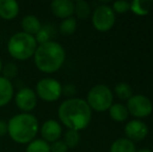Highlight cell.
Instances as JSON below:
<instances>
[{"mask_svg": "<svg viewBox=\"0 0 153 152\" xmlns=\"http://www.w3.org/2000/svg\"><path fill=\"white\" fill-rule=\"evenodd\" d=\"M16 104L24 113L31 112L36 105V93L29 87H23L16 95Z\"/></svg>", "mask_w": 153, "mask_h": 152, "instance_id": "cell-10", "label": "cell"}, {"mask_svg": "<svg viewBox=\"0 0 153 152\" xmlns=\"http://www.w3.org/2000/svg\"><path fill=\"white\" fill-rule=\"evenodd\" d=\"M77 27V22L73 17L70 18L64 19V21L59 25V30H61L62 35L64 36H71L72 33H75Z\"/></svg>", "mask_w": 153, "mask_h": 152, "instance_id": "cell-21", "label": "cell"}, {"mask_svg": "<svg viewBox=\"0 0 153 152\" xmlns=\"http://www.w3.org/2000/svg\"><path fill=\"white\" fill-rule=\"evenodd\" d=\"M19 14V4L15 0H0V17L4 20H13Z\"/></svg>", "mask_w": 153, "mask_h": 152, "instance_id": "cell-13", "label": "cell"}, {"mask_svg": "<svg viewBox=\"0 0 153 152\" xmlns=\"http://www.w3.org/2000/svg\"><path fill=\"white\" fill-rule=\"evenodd\" d=\"M68 147L64 143V141H56L53 142L50 146V152H67Z\"/></svg>", "mask_w": 153, "mask_h": 152, "instance_id": "cell-27", "label": "cell"}, {"mask_svg": "<svg viewBox=\"0 0 153 152\" xmlns=\"http://www.w3.org/2000/svg\"><path fill=\"white\" fill-rule=\"evenodd\" d=\"M26 152H50V145L44 140H34L28 144Z\"/></svg>", "mask_w": 153, "mask_h": 152, "instance_id": "cell-23", "label": "cell"}, {"mask_svg": "<svg viewBox=\"0 0 153 152\" xmlns=\"http://www.w3.org/2000/svg\"><path fill=\"white\" fill-rule=\"evenodd\" d=\"M41 134L45 142H56L62 136V126L55 120H48L43 124Z\"/></svg>", "mask_w": 153, "mask_h": 152, "instance_id": "cell-11", "label": "cell"}, {"mask_svg": "<svg viewBox=\"0 0 153 152\" xmlns=\"http://www.w3.org/2000/svg\"><path fill=\"white\" fill-rule=\"evenodd\" d=\"M2 71V63H1V59H0V72Z\"/></svg>", "mask_w": 153, "mask_h": 152, "instance_id": "cell-31", "label": "cell"}, {"mask_svg": "<svg viewBox=\"0 0 153 152\" xmlns=\"http://www.w3.org/2000/svg\"><path fill=\"white\" fill-rule=\"evenodd\" d=\"M59 117L69 129L79 131L88 127L92 119V110L87 101L80 98H70L61 104Z\"/></svg>", "mask_w": 153, "mask_h": 152, "instance_id": "cell-1", "label": "cell"}, {"mask_svg": "<svg viewBox=\"0 0 153 152\" xmlns=\"http://www.w3.org/2000/svg\"><path fill=\"white\" fill-rule=\"evenodd\" d=\"M74 13L79 19H87L91 14L90 4L85 0H77L74 3Z\"/></svg>", "mask_w": 153, "mask_h": 152, "instance_id": "cell-19", "label": "cell"}, {"mask_svg": "<svg viewBox=\"0 0 153 152\" xmlns=\"http://www.w3.org/2000/svg\"><path fill=\"white\" fill-rule=\"evenodd\" d=\"M115 94L121 100H128L132 96V89L127 82H119L115 87Z\"/></svg>", "mask_w": 153, "mask_h": 152, "instance_id": "cell-20", "label": "cell"}, {"mask_svg": "<svg viewBox=\"0 0 153 152\" xmlns=\"http://www.w3.org/2000/svg\"><path fill=\"white\" fill-rule=\"evenodd\" d=\"M114 95L111 90L104 85L93 87L88 93L87 103L91 110L97 112H105L113 105Z\"/></svg>", "mask_w": 153, "mask_h": 152, "instance_id": "cell-5", "label": "cell"}, {"mask_svg": "<svg viewBox=\"0 0 153 152\" xmlns=\"http://www.w3.org/2000/svg\"><path fill=\"white\" fill-rule=\"evenodd\" d=\"M51 10L57 18H70L74 14V2L71 0H54L51 2Z\"/></svg>", "mask_w": 153, "mask_h": 152, "instance_id": "cell-12", "label": "cell"}, {"mask_svg": "<svg viewBox=\"0 0 153 152\" xmlns=\"http://www.w3.org/2000/svg\"><path fill=\"white\" fill-rule=\"evenodd\" d=\"M113 10L117 12L119 14L126 13L130 10V2L125 1V0H119V1H115L113 4Z\"/></svg>", "mask_w": 153, "mask_h": 152, "instance_id": "cell-26", "label": "cell"}, {"mask_svg": "<svg viewBox=\"0 0 153 152\" xmlns=\"http://www.w3.org/2000/svg\"><path fill=\"white\" fill-rule=\"evenodd\" d=\"M124 131L128 140L132 141V142L133 141L139 142V141L144 140L147 136L149 129H148V126L146 125L145 122L141 121L139 119H134L129 121L125 125Z\"/></svg>", "mask_w": 153, "mask_h": 152, "instance_id": "cell-9", "label": "cell"}, {"mask_svg": "<svg viewBox=\"0 0 153 152\" xmlns=\"http://www.w3.org/2000/svg\"><path fill=\"white\" fill-rule=\"evenodd\" d=\"M153 5L151 0H134L130 3V10L139 16H145L149 14Z\"/></svg>", "mask_w": 153, "mask_h": 152, "instance_id": "cell-18", "label": "cell"}, {"mask_svg": "<svg viewBox=\"0 0 153 152\" xmlns=\"http://www.w3.org/2000/svg\"><path fill=\"white\" fill-rule=\"evenodd\" d=\"M135 152H153V151L149 148H141V149H139V150H137Z\"/></svg>", "mask_w": 153, "mask_h": 152, "instance_id": "cell-30", "label": "cell"}, {"mask_svg": "<svg viewBox=\"0 0 153 152\" xmlns=\"http://www.w3.org/2000/svg\"><path fill=\"white\" fill-rule=\"evenodd\" d=\"M2 72H3V77L10 80V78H14L18 73V68H17L16 64L14 63H8L4 68H2Z\"/></svg>", "mask_w": 153, "mask_h": 152, "instance_id": "cell-25", "label": "cell"}, {"mask_svg": "<svg viewBox=\"0 0 153 152\" xmlns=\"http://www.w3.org/2000/svg\"><path fill=\"white\" fill-rule=\"evenodd\" d=\"M39 130V123L33 115L23 113L16 115L7 123L10 136L19 144H26L33 141Z\"/></svg>", "mask_w": 153, "mask_h": 152, "instance_id": "cell-3", "label": "cell"}, {"mask_svg": "<svg viewBox=\"0 0 153 152\" xmlns=\"http://www.w3.org/2000/svg\"><path fill=\"white\" fill-rule=\"evenodd\" d=\"M135 145L132 141L128 140V139L121 138L116 140L115 142L111 144L109 152H135Z\"/></svg>", "mask_w": 153, "mask_h": 152, "instance_id": "cell-16", "label": "cell"}, {"mask_svg": "<svg viewBox=\"0 0 153 152\" xmlns=\"http://www.w3.org/2000/svg\"><path fill=\"white\" fill-rule=\"evenodd\" d=\"M36 93L45 101H56L62 95V85L54 78H43L36 85Z\"/></svg>", "mask_w": 153, "mask_h": 152, "instance_id": "cell-8", "label": "cell"}, {"mask_svg": "<svg viewBox=\"0 0 153 152\" xmlns=\"http://www.w3.org/2000/svg\"><path fill=\"white\" fill-rule=\"evenodd\" d=\"M109 116L114 121L123 122L128 118L129 113L126 105L122 103H115L109 108Z\"/></svg>", "mask_w": 153, "mask_h": 152, "instance_id": "cell-17", "label": "cell"}, {"mask_svg": "<svg viewBox=\"0 0 153 152\" xmlns=\"http://www.w3.org/2000/svg\"><path fill=\"white\" fill-rule=\"evenodd\" d=\"M126 108L129 114L139 119L150 116L153 110L151 100L144 95H132L127 100Z\"/></svg>", "mask_w": 153, "mask_h": 152, "instance_id": "cell-7", "label": "cell"}, {"mask_svg": "<svg viewBox=\"0 0 153 152\" xmlns=\"http://www.w3.org/2000/svg\"><path fill=\"white\" fill-rule=\"evenodd\" d=\"M22 28H23V33H28L30 36L36 35L39 33V30L41 29L42 25H41V22L36 16H32V15H28V16H25L24 18L22 19Z\"/></svg>", "mask_w": 153, "mask_h": 152, "instance_id": "cell-15", "label": "cell"}, {"mask_svg": "<svg viewBox=\"0 0 153 152\" xmlns=\"http://www.w3.org/2000/svg\"><path fill=\"white\" fill-rule=\"evenodd\" d=\"M80 141V134L78 131L73 129H69L66 131L64 136V143L67 145L68 148H74L79 144Z\"/></svg>", "mask_w": 153, "mask_h": 152, "instance_id": "cell-22", "label": "cell"}, {"mask_svg": "<svg viewBox=\"0 0 153 152\" xmlns=\"http://www.w3.org/2000/svg\"><path fill=\"white\" fill-rule=\"evenodd\" d=\"M66 52L62 45L56 42H49L36 47L34 52V63L39 70L45 73H53L62 66Z\"/></svg>", "mask_w": 153, "mask_h": 152, "instance_id": "cell-2", "label": "cell"}, {"mask_svg": "<svg viewBox=\"0 0 153 152\" xmlns=\"http://www.w3.org/2000/svg\"><path fill=\"white\" fill-rule=\"evenodd\" d=\"M7 133V123L3 120H0V136Z\"/></svg>", "mask_w": 153, "mask_h": 152, "instance_id": "cell-29", "label": "cell"}, {"mask_svg": "<svg viewBox=\"0 0 153 152\" xmlns=\"http://www.w3.org/2000/svg\"><path fill=\"white\" fill-rule=\"evenodd\" d=\"M7 50L14 59L19 61H25L30 59L36 52V41L33 36L21 31V33H15L10 39Z\"/></svg>", "mask_w": 153, "mask_h": 152, "instance_id": "cell-4", "label": "cell"}, {"mask_svg": "<svg viewBox=\"0 0 153 152\" xmlns=\"http://www.w3.org/2000/svg\"><path fill=\"white\" fill-rule=\"evenodd\" d=\"M14 87L8 79L0 76V108L4 106L12 100Z\"/></svg>", "mask_w": 153, "mask_h": 152, "instance_id": "cell-14", "label": "cell"}, {"mask_svg": "<svg viewBox=\"0 0 153 152\" xmlns=\"http://www.w3.org/2000/svg\"><path fill=\"white\" fill-rule=\"evenodd\" d=\"M62 94H64L65 96H68V97L74 96L76 94V87L72 83H68L65 87H62Z\"/></svg>", "mask_w": 153, "mask_h": 152, "instance_id": "cell-28", "label": "cell"}, {"mask_svg": "<svg viewBox=\"0 0 153 152\" xmlns=\"http://www.w3.org/2000/svg\"><path fill=\"white\" fill-rule=\"evenodd\" d=\"M116 16L111 6L101 4L95 8L92 17L93 26L99 31H107L115 25Z\"/></svg>", "mask_w": 153, "mask_h": 152, "instance_id": "cell-6", "label": "cell"}, {"mask_svg": "<svg viewBox=\"0 0 153 152\" xmlns=\"http://www.w3.org/2000/svg\"><path fill=\"white\" fill-rule=\"evenodd\" d=\"M52 36V31H51L50 26H43L41 27V29L39 30V33L36 35V44H45V43L49 42L50 41V38Z\"/></svg>", "mask_w": 153, "mask_h": 152, "instance_id": "cell-24", "label": "cell"}]
</instances>
